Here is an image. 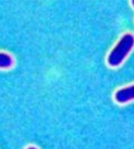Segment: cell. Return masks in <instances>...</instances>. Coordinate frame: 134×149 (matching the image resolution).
Masks as SVG:
<instances>
[{"label": "cell", "mask_w": 134, "mask_h": 149, "mask_svg": "<svg viewBox=\"0 0 134 149\" xmlns=\"http://www.w3.org/2000/svg\"><path fill=\"white\" fill-rule=\"evenodd\" d=\"M134 46V37L127 33L121 38L114 49L111 51L107 57V63L112 67L118 66L122 63L127 55Z\"/></svg>", "instance_id": "obj_1"}, {"label": "cell", "mask_w": 134, "mask_h": 149, "mask_svg": "<svg viewBox=\"0 0 134 149\" xmlns=\"http://www.w3.org/2000/svg\"><path fill=\"white\" fill-rule=\"evenodd\" d=\"M115 100L118 103H126L134 99V85L128 86L117 91L115 95Z\"/></svg>", "instance_id": "obj_2"}, {"label": "cell", "mask_w": 134, "mask_h": 149, "mask_svg": "<svg viewBox=\"0 0 134 149\" xmlns=\"http://www.w3.org/2000/svg\"><path fill=\"white\" fill-rule=\"evenodd\" d=\"M13 59L12 56L8 53L0 52V68H10L13 66Z\"/></svg>", "instance_id": "obj_3"}, {"label": "cell", "mask_w": 134, "mask_h": 149, "mask_svg": "<svg viewBox=\"0 0 134 149\" xmlns=\"http://www.w3.org/2000/svg\"><path fill=\"white\" fill-rule=\"evenodd\" d=\"M27 149H38V148H35V147L31 146V147H28V148Z\"/></svg>", "instance_id": "obj_4"}, {"label": "cell", "mask_w": 134, "mask_h": 149, "mask_svg": "<svg viewBox=\"0 0 134 149\" xmlns=\"http://www.w3.org/2000/svg\"><path fill=\"white\" fill-rule=\"evenodd\" d=\"M133 6H134V1H133Z\"/></svg>", "instance_id": "obj_5"}]
</instances>
